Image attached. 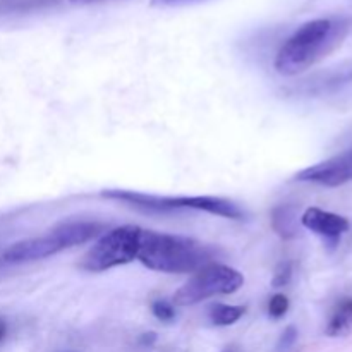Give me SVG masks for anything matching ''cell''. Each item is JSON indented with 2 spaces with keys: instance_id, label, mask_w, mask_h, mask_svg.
I'll list each match as a JSON object with an SVG mask.
<instances>
[{
  "instance_id": "1",
  "label": "cell",
  "mask_w": 352,
  "mask_h": 352,
  "mask_svg": "<svg viewBox=\"0 0 352 352\" xmlns=\"http://www.w3.org/2000/svg\"><path fill=\"white\" fill-rule=\"evenodd\" d=\"M215 248L192 237L141 230L138 260L150 270L164 274H196L213 263Z\"/></svg>"
},
{
  "instance_id": "2",
  "label": "cell",
  "mask_w": 352,
  "mask_h": 352,
  "mask_svg": "<svg viewBox=\"0 0 352 352\" xmlns=\"http://www.w3.org/2000/svg\"><path fill=\"white\" fill-rule=\"evenodd\" d=\"M347 24L339 19H315L302 24L280 47L275 69L282 76H298L322 60L342 41Z\"/></svg>"
},
{
  "instance_id": "3",
  "label": "cell",
  "mask_w": 352,
  "mask_h": 352,
  "mask_svg": "<svg viewBox=\"0 0 352 352\" xmlns=\"http://www.w3.org/2000/svg\"><path fill=\"white\" fill-rule=\"evenodd\" d=\"M105 229V223L89 222V220L58 223L47 236L31 237V239L10 244L2 253V260L6 263H28V261L43 260V258L54 256L67 248L88 243V241L102 236Z\"/></svg>"
},
{
  "instance_id": "4",
  "label": "cell",
  "mask_w": 352,
  "mask_h": 352,
  "mask_svg": "<svg viewBox=\"0 0 352 352\" xmlns=\"http://www.w3.org/2000/svg\"><path fill=\"white\" fill-rule=\"evenodd\" d=\"M141 230L143 229L138 226H122L109 230L89 248L79 267L86 272L98 274L131 263L138 258Z\"/></svg>"
},
{
  "instance_id": "5",
  "label": "cell",
  "mask_w": 352,
  "mask_h": 352,
  "mask_svg": "<svg viewBox=\"0 0 352 352\" xmlns=\"http://www.w3.org/2000/svg\"><path fill=\"white\" fill-rule=\"evenodd\" d=\"M244 277L236 268L227 265L212 263L196 272L181 289L174 294V305L192 306L215 296H227L239 291Z\"/></svg>"
},
{
  "instance_id": "6",
  "label": "cell",
  "mask_w": 352,
  "mask_h": 352,
  "mask_svg": "<svg viewBox=\"0 0 352 352\" xmlns=\"http://www.w3.org/2000/svg\"><path fill=\"white\" fill-rule=\"evenodd\" d=\"M296 179L315 182L327 188H339V186L347 184L352 181V150L305 168L296 175Z\"/></svg>"
},
{
  "instance_id": "7",
  "label": "cell",
  "mask_w": 352,
  "mask_h": 352,
  "mask_svg": "<svg viewBox=\"0 0 352 352\" xmlns=\"http://www.w3.org/2000/svg\"><path fill=\"white\" fill-rule=\"evenodd\" d=\"M301 223L311 232L318 234V236L325 237L327 241H332V243H337V239L349 229V222H347L346 217L320 208L306 210L301 217Z\"/></svg>"
},
{
  "instance_id": "8",
  "label": "cell",
  "mask_w": 352,
  "mask_h": 352,
  "mask_svg": "<svg viewBox=\"0 0 352 352\" xmlns=\"http://www.w3.org/2000/svg\"><path fill=\"white\" fill-rule=\"evenodd\" d=\"M298 213L291 205H278L272 212V227L284 239H292L298 236Z\"/></svg>"
},
{
  "instance_id": "9",
  "label": "cell",
  "mask_w": 352,
  "mask_h": 352,
  "mask_svg": "<svg viewBox=\"0 0 352 352\" xmlns=\"http://www.w3.org/2000/svg\"><path fill=\"white\" fill-rule=\"evenodd\" d=\"M327 336L329 337H344L352 332V299H342L333 309L332 316L327 325Z\"/></svg>"
},
{
  "instance_id": "10",
  "label": "cell",
  "mask_w": 352,
  "mask_h": 352,
  "mask_svg": "<svg viewBox=\"0 0 352 352\" xmlns=\"http://www.w3.org/2000/svg\"><path fill=\"white\" fill-rule=\"evenodd\" d=\"M246 313V306H229V305H217L212 309V323L217 327H229L234 325L236 322H239L243 318V315Z\"/></svg>"
},
{
  "instance_id": "11",
  "label": "cell",
  "mask_w": 352,
  "mask_h": 352,
  "mask_svg": "<svg viewBox=\"0 0 352 352\" xmlns=\"http://www.w3.org/2000/svg\"><path fill=\"white\" fill-rule=\"evenodd\" d=\"M289 309V299L284 294H275L268 301V315L272 318H282Z\"/></svg>"
},
{
  "instance_id": "12",
  "label": "cell",
  "mask_w": 352,
  "mask_h": 352,
  "mask_svg": "<svg viewBox=\"0 0 352 352\" xmlns=\"http://www.w3.org/2000/svg\"><path fill=\"white\" fill-rule=\"evenodd\" d=\"M151 311H153V315L157 316L160 322H174L175 320L174 305L168 301H164V299H160V301H155L153 306H151Z\"/></svg>"
},
{
  "instance_id": "13",
  "label": "cell",
  "mask_w": 352,
  "mask_h": 352,
  "mask_svg": "<svg viewBox=\"0 0 352 352\" xmlns=\"http://www.w3.org/2000/svg\"><path fill=\"white\" fill-rule=\"evenodd\" d=\"M291 277H292V265L289 263V261H282V263L277 267V270H275L272 285H274V287H284V285H287L289 282H291Z\"/></svg>"
},
{
  "instance_id": "14",
  "label": "cell",
  "mask_w": 352,
  "mask_h": 352,
  "mask_svg": "<svg viewBox=\"0 0 352 352\" xmlns=\"http://www.w3.org/2000/svg\"><path fill=\"white\" fill-rule=\"evenodd\" d=\"M296 340H298V330H296V327H287L280 336V340H278L277 352H289L296 344Z\"/></svg>"
},
{
  "instance_id": "15",
  "label": "cell",
  "mask_w": 352,
  "mask_h": 352,
  "mask_svg": "<svg viewBox=\"0 0 352 352\" xmlns=\"http://www.w3.org/2000/svg\"><path fill=\"white\" fill-rule=\"evenodd\" d=\"M206 2V0H151L153 7H179V6H188V3H198Z\"/></svg>"
},
{
  "instance_id": "16",
  "label": "cell",
  "mask_w": 352,
  "mask_h": 352,
  "mask_svg": "<svg viewBox=\"0 0 352 352\" xmlns=\"http://www.w3.org/2000/svg\"><path fill=\"white\" fill-rule=\"evenodd\" d=\"M155 339H157V336H155L153 332H150V333H144V336L141 337V342H143V344H153Z\"/></svg>"
},
{
  "instance_id": "17",
  "label": "cell",
  "mask_w": 352,
  "mask_h": 352,
  "mask_svg": "<svg viewBox=\"0 0 352 352\" xmlns=\"http://www.w3.org/2000/svg\"><path fill=\"white\" fill-rule=\"evenodd\" d=\"M6 336H7V323L3 322V318H0V342L6 339Z\"/></svg>"
},
{
  "instance_id": "18",
  "label": "cell",
  "mask_w": 352,
  "mask_h": 352,
  "mask_svg": "<svg viewBox=\"0 0 352 352\" xmlns=\"http://www.w3.org/2000/svg\"><path fill=\"white\" fill-rule=\"evenodd\" d=\"M72 3H81V6H86V3H96L103 2V0H71Z\"/></svg>"
}]
</instances>
